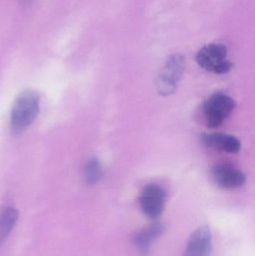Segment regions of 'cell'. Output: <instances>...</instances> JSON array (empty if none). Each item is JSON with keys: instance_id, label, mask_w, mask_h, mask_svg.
<instances>
[{"instance_id": "cell-6", "label": "cell", "mask_w": 255, "mask_h": 256, "mask_svg": "<svg viewBox=\"0 0 255 256\" xmlns=\"http://www.w3.org/2000/svg\"><path fill=\"white\" fill-rule=\"evenodd\" d=\"M212 244L211 230L207 226H202L192 233L183 256H210Z\"/></svg>"}, {"instance_id": "cell-4", "label": "cell", "mask_w": 255, "mask_h": 256, "mask_svg": "<svg viewBox=\"0 0 255 256\" xmlns=\"http://www.w3.org/2000/svg\"><path fill=\"white\" fill-rule=\"evenodd\" d=\"M236 108V102L223 93L212 94L204 105V114L208 127H220Z\"/></svg>"}, {"instance_id": "cell-9", "label": "cell", "mask_w": 255, "mask_h": 256, "mask_svg": "<svg viewBox=\"0 0 255 256\" xmlns=\"http://www.w3.org/2000/svg\"><path fill=\"white\" fill-rule=\"evenodd\" d=\"M202 143L209 148L216 149L229 154H235L241 148V142L238 138L229 134H204L201 137Z\"/></svg>"}, {"instance_id": "cell-2", "label": "cell", "mask_w": 255, "mask_h": 256, "mask_svg": "<svg viewBox=\"0 0 255 256\" xmlns=\"http://www.w3.org/2000/svg\"><path fill=\"white\" fill-rule=\"evenodd\" d=\"M185 67V57L181 54H174L168 58L156 81L159 94L166 97L175 92Z\"/></svg>"}, {"instance_id": "cell-5", "label": "cell", "mask_w": 255, "mask_h": 256, "mask_svg": "<svg viewBox=\"0 0 255 256\" xmlns=\"http://www.w3.org/2000/svg\"><path fill=\"white\" fill-rule=\"evenodd\" d=\"M166 192L157 184L145 185L139 196V202L144 214L151 219L161 216L166 206Z\"/></svg>"}, {"instance_id": "cell-7", "label": "cell", "mask_w": 255, "mask_h": 256, "mask_svg": "<svg viewBox=\"0 0 255 256\" xmlns=\"http://www.w3.org/2000/svg\"><path fill=\"white\" fill-rule=\"evenodd\" d=\"M214 182L222 188H238L245 184L247 178L239 168L230 164H218L211 170Z\"/></svg>"}, {"instance_id": "cell-8", "label": "cell", "mask_w": 255, "mask_h": 256, "mask_svg": "<svg viewBox=\"0 0 255 256\" xmlns=\"http://www.w3.org/2000/svg\"><path fill=\"white\" fill-rule=\"evenodd\" d=\"M164 230L163 224L160 222H154L135 234L133 244L141 255H148L151 245L163 234Z\"/></svg>"}, {"instance_id": "cell-10", "label": "cell", "mask_w": 255, "mask_h": 256, "mask_svg": "<svg viewBox=\"0 0 255 256\" xmlns=\"http://www.w3.org/2000/svg\"><path fill=\"white\" fill-rule=\"evenodd\" d=\"M19 218V213L14 208L7 206L0 213V246L4 244L13 230Z\"/></svg>"}, {"instance_id": "cell-3", "label": "cell", "mask_w": 255, "mask_h": 256, "mask_svg": "<svg viewBox=\"0 0 255 256\" xmlns=\"http://www.w3.org/2000/svg\"><path fill=\"white\" fill-rule=\"evenodd\" d=\"M228 50L221 44H210L203 46L196 55V61L208 72L224 74L232 70L233 64L227 58Z\"/></svg>"}, {"instance_id": "cell-11", "label": "cell", "mask_w": 255, "mask_h": 256, "mask_svg": "<svg viewBox=\"0 0 255 256\" xmlns=\"http://www.w3.org/2000/svg\"><path fill=\"white\" fill-rule=\"evenodd\" d=\"M103 174L101 164L97 158H91L84 168V178L88 185H94L100 182Z\"/></svg>"}, {"instance_id": "cell-1", "label": "cell", "mask_w": 255, "mask_h": 256, "mask_svg": "<svg viewBox=\"0 0 255 256\" xmlns=\"http://www.w3.org/2000/svg\"><path fill=\"white\" fill-rule=\"evenodd\" d=\"M40 108L38 94L32 91L21 93L13 102L10 124L14 132H21L35 120Z\"/></svg>"}]
</instances>
